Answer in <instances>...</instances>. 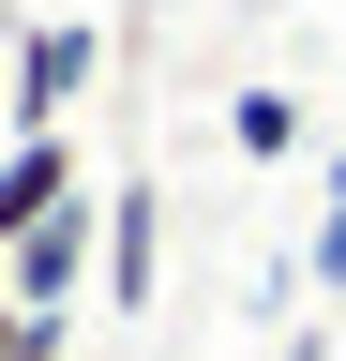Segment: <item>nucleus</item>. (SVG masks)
<instances>
[{"mask_svg": "<svg viewBox=\"0 0 346 361\" xmlns=\"http://www.w3.org/2000/svg\"><path fill=\"white\" fill-rule=\"evenodd\" d=\"M46 211H61V135H30V151H0V241H30Z\"/></svg>", "mask_w": 346, "mask_h": 361, "instance_id": "obj_1", "label": "nucleus"}, {"mask_svg": "<svg viewBox=\"0 0 346 361\" xmlns=\"http://www.w3.org/2000/svg\"><path fill=\"white\" fill-rule=\"evenodd\" d=\"M75 256H91V211H46V226L16 241V286H30V316H46V301L75 286Z\"/></svg>", "mask_w": 346, "mask_h": 361, "instance_id": "obj_2", "label": "nucleus"}, {"mask_svg": "<svg viewBox=\"0 0 346 361\" xmlns=\"http://www.w3.org/2000/svg\"><path fill=\"white\" fill-rule=\"evenodd\" d=\"M106 286L151 301V196H121V226H106Z\"/></svg>", "mask_w": 346, "mask_h": 361, "instance_id": "obj_3", "label": "nucleus"}, {"mask_svg": "<svg viewBox=\"0 0 346 361\" xmlns=\"http://www.w3.org/2000/svg\"><path fill=\"white\" fill-rule=\"evenodd\" d=\"M226 135L271 166V151H301V106H286V90H241V106H226Z\"/></svg>", "mask_w": 346, "mask_h": 361, "instance_id": "obj_4", "label": "nucleus"}, {"mask_svg": "<svg viewBox=\"0 0 346 361\" xmlns=\"http://www.w3.org/2000/svg\"><path fill=\"white\" fill-rule=\"evenodd\" d=\"M75 75H91V30H46V45H30V121H46Z\"/></svg>", "mask_w": 346, "mask_h": 361, "instance_id": "obj_5", "label": "nucleus"}, {"mask_svg": "<svg viewBox=\"0 0 346 361\" xmlns=\"http://www.w3.org/2000/svg\"><path fill=\"white\" fill-rule=\"evenodd\" d=\"M0 361H61V316H0Z\"/></svg>", "mask_w": 346, "mask_h": 361, "instance_id": "obj_6", "label": "nucleus"}, {"mask_svg": "<svg viewBox=\"0 0 346 361\" xmlns=\"http://www.w3.org/2000/svg\"><path fill=\"white\" fill-rule=\"evenodd\" d=\"M316 286H331V301H346V211H331V226H316Z\"/></svg>", "mask_w": 346, "mask_h": 361, "instance_id": "obj_7", "label": "nucleus"}, {"mask_svg": "<svg viewBox=\"0 0 346 361\" xmlns=\"http://www.w3.org/2000/svg\"><path fill=\"white\" fill-rule=\"evenodd\" d=\"M331 211H346V151H331Z\"/></svg>", "mask_w": 346, "mask_h": 361, "instance_id": "obj_8", "label": "nucleus"}, {"mask_svg": "<svg viewBox=\"0 0 346 361\" xmlns=\"http://www.w3.org/2000/svg\"><path fill=\"white\" fill-rule=\"evenodd\" d=\"M286 361H316V346H286Z\"/></svg>", "mask_w": 346, "mask_h": 361, "instance_id": "obj_9", "label": "nucleus"}]
</instances>
